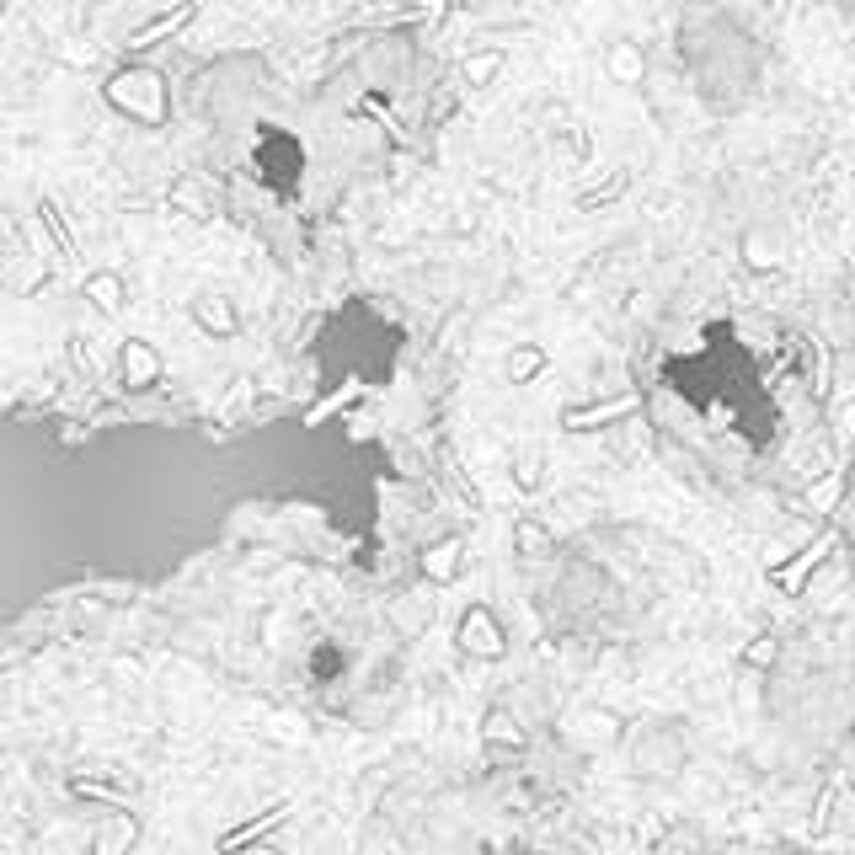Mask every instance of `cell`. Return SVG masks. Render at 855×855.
<instances>
[{"label":"cell","mask_w":855,"mask_h":855,"mask_svg":"<svg viewBox=\"0 0 855 855\" xmlns=\"http://www.w3.org/2000/svg\"><path fill=\"white\" fill-rule=\"evenodd\" d=\"M610 75H615L620 86H626V81L636 86L647 75V54L636 49V43H615V49H610Z\"/></svg>","instance_id":"cell-1"},{"label":"cell","mask_w":855,"mask_h":855,"mask_svg":"<svg viewBox=\"0 0 855 855\" xmlns=\"http://www.w3.org/2000/svg\"><path fill=\"white\" fill-rule=\"evenodd\" d=\"M188 17H193V6H177V11H171V17H166V22H155V27H145V33L134 38V49H139V43H155V38H166L171 27H177V22H188Z\"/></svg>","instance_id":"cell-2"}]
</instances>
